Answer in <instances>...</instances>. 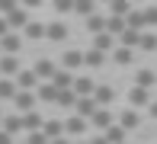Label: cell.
Listing matches in <instances>:
<instances>
[{"mask_svg": "<svg viewBox=\"0 0 157 144\" xmlns=\"http://www.w3.org/2000/svg\"><path fill=\"white\" fill-rule=\"evenodd\" d=\"M71 39V26L64 23V19H52V23H45V42H52V45H61V42Z\"/></svg>", "mask_w": 157, "mask_h": 144, "instance_id": "obj_1", "label": "cell"}, {"mask_svg": "<svg viewBox=\"0 0 157 144\" xmlns=\"http://www.w3.org/2000/svg\"><path fill=\"white\" fill-rule=\"evenodd\" d=\"M64 135L71 141H83V135H90V122L80 119V115H67L64 119Z\"/></svg>", "mask_w": 157, "mask_h": 144, "instance_id": "obj_2", "label": "cell"}, {"mask_svg": "<svg viewBox=\"0 0 157 144\" xmlns=\"http://www.w3.org/2000/svg\"><path fill=\"white\" fill-rule=\"evenodd\" d=\"M151 103H154V93H151V90H141V86L132 83V90H128V109L141 112V109H147Z\"/></svg>", "mask_w": 157, "mask_h": 144, "instance_id": "obj_3", "label": "cell"}, {"mask_svg": "<svg viewBox=\"0 0 157 144\" xmlns=\"http://www.w3.org/2000/svg\"><path fill=\"white\" fill-rule=\"evenodd\" d=\"M35 109H39V96L19 90L16 99H13V112H16V115H29V112H35Z\"/></svg>", "mask_w": 157, "mask_h": 144, "instance_id": "obj_4", "label": "cell"}, {"mask_svg": "<svg viewBox=\"0 0 157 144\" xmlns=\"http://www.w3.org/2000/svg\"><path fill=\"white\" fill-rule=\"evenodd\" d=\"M32 70L39 74V80H42V83H52V80H55V74H58V64H55L52 58H35Z\"/></svg>", "mask_w": 157, "mask_h": 144, "instance_id": "obj_5", "label": "cell"}, {"mask_svg": "<svg viewBox=\"0 0 157 144\" xmlns=\"http://www.w3.org/2000/svg\"><path fill=\"white\" fill-rule=\"evenodd\" d=\"M16 86H19L23 93H35V90L42 86V80H39V74H35L32 67H23V70L16 74Z\"/></svg>", "mask_w": 157, "mask_h": 144, "instance_id": "obj_6", "label": "cell"}, {"mask_svg": "<svg viewBox=\"0 0 157 144\" xmlns=\"http://www.w3.org/2000/svg\"><path fill=\"white\" fill-rule=\"evenodd\" d=\"M116 119H119V115L112 112V109H99L93 119H90V128H93L96 135H103L106 128H112V125H116Z\"/></svg>", "mask_w": 157, "mask_h": 144, "instance_id": "obj_7", "label": "cell"}, {"mask_svg": "<svg viewBox=\"0 0 157 144\" xmlns=\"http://www.w3.org/2000/svg\"><path fill=\"white\" fill-rule=\"evenodd\" d=\"M29 10H26V6H16V10L13 13H6V26H10V32H23L26 26H29Z\"/></svg>", "mask_w": 157, "mask_h": 144, "instance_id": "obj_8", "label": "cell"}, {"mask_svg": "<svg viewBox=\"0 0 157 144\" xmlns=\"http://www.w3.org/2000/svg\"><path fill=\"white\" fill-rule=\"evenodd\" d=\"M61 67L71 70V74H77V67H83V51L80 48H64L61 51Z\"/></svg>", "mask_w": 157, "mask_h": 144, "instance_id": "obj_9", "label": "cell"}, {"mask_svg": "<svg viewBox=\"0 0 157 144\" xmlns=\"http://www.w3.org/2000/svg\"><path fill=\"white\" fill-rule=\"evenodd\" d=\"M19 70H23V61H19L16 55H0V77H10V80H16Z\"/></svg>", "mask_w": 157, "mask_h": 144, "instance_id": "obj_10", "label": "cell"}, {"mask_svg": "<svg viewBox=\"0 0 157 144\" xmlns=\"http://www.w3.org/2000/svg\"><path fill=\"white\" fill-rule=\"evenodd\" d=\"M23 45H26L23 32H10V35H3V39H0V48H3V55H16V58H19Z\"/></svg>", "mask_w": 157, "mask_h": 144, "instance_id": "obj_11", "label": "cell"}, {"mask_svg": "<svg viewBox=\"0 0 157 144\" xmlns=\"http://www.w3.org/2000/svg\"><path fill=\"white\" fill-rule=\"evenodd\" d=\"M93 99H96V106H99V109H109V106H112V99H116V86H112V83H96Z\"/></svg>", "mask_w": 157, "mask_h": 144, "instance_id": "obj_12", "label": "cell"}, {"mask_svg": "<svg viewBox=\"0 0 157 144\" xmlns=\"http://www.w3.org/2000/svg\"><path fill=\"white\" fill-rule=\"evenodd\" d=\"M99 112V106H96V99L93 96H77V106H74V115H80V119H93V115Z\"/></svg>", "mask_w": 157, "mask_h": 144, "instance_id": "obj_13", "label": "cell"}, {"mask_svg": "<svg viewBox=\"0 0 157 144\" xmlns=\"http://www.w3.org/2000/svg\"><path fill=\"white\" fill-rule=\"evenodd\" d=\"M0 131H6L10 138L23 135V131H26V128H23V115H16V112H6V115H3V122H0Z\"/></svg>", "mask_w": 157, "mask_h": 144, "instance_id": "obj_14", "label": "cell"}, {"mask_svg": "<svg viewBox=\"0 0 157 144\" xmlns=\"http://www.w3.org/2000/svg\"><path fill=\"white\" fill-rule=\"evenodd\" d=\"M135 86H141V90H151V93H154L157 74H154L151 67H138V70H135Z\"/></svg>", "mask_w": 157, "mask_h": 144, "instance_id": "obj_15", "label": "cell"}, {"mask_svg": "<svg viewBox=\"0 0 157 144\" xmlns=\"http://www.w3.org/2000/svg\"><path fill=\"white\" fill-rule=\"evenodd\" d=\"M90 48H96V51H103V55H112L119 48V39H112L109 32H103V35H96V39L90 42Z\"/></svg>", "mask_w": 157, "mask_h": 144, "instance_id": "obj_16", "label": "cell"}, {"mask_svg": "<svg viewBox=\"0 0 157 144\" xmlns=\"http://www.w3.org/2000/svg\"><path fill=\"white\" fill-rule=\"evenodd\" d=\"M116 122L125 128V131H135V128L141 125V112H135V109H128V106H125V109L119 112V119H116Z\"/></svg>", "mask_w": 157, "mask_h": 144, "instance_id": "obj_17", "label": "cell"}, {"mask_svg": "<svg viewBox=\"0 0 157 144\" xmlns=\"http://www.w3.org/2000/svg\"><path fill=\"white\" fill-rule=\"evenodd\" d=\"M93 90H96V80L90 74H77V80H74V93L77 96H93Z\"/></svg>", "mask_w": 157, "mask_h": 144, "instance_id": "obj_18", "label": "cell"}, {"mask_svg": "<svg viewBox=\"0 0 157 144\" xmlns=\"http://www.w3.org/2000/svg\"><path fill=\"white\" fill-rule=\"evenodd\" d=\"M23 39H26V42H45V23L29 19V26L23 29Z\"/></svg>", "mask_w": 157, "mask_h": 144, "instance_id": "obj_19", "label": "cell"}, {"mask_svg": "<svg viewBox=\"0 0 157 144\" xmlns=\"http://www.w3.org/2000/svg\"><path fill=\"white\" fill-rule=\"evenodd\" d=\"M135 55H138V51H132V48H122V45H119L109 58H112V64H116V67H132V64H135Z\"/></svg>", "mask_w": 157, "mask_h": 144, "instance_id": "obj_20", "label": "cell"}, {"mask_svg": "<svg viewBox=\"0 0 157 144\" xmlns=\"http://www.w3.org/2000/svg\"><path fill=\"white\" fill-rule=\"evenodd\" d=\"M42 131H45V138H48V141H58V138H64V119H45Z\"/></svg>", "mask_w": 157, "mask_h": 144, "instance_id": "obj_21", "label": "cell"}, {"mask_svg": "<svg viewBox=\"0 0 157 144\" xmlns=\"http://www.w3.org/2000/svg\"><path fill=\"white\" fill-rule=\"evenodd\" d=\"M106 58H109V55L96 51V48H87V51H83V67H90V70H99V67L106 64Z\"/></svg>", "mask_w": 157, "mask_h": 144, "instance_id": "obj_22", "label": "cell"}, {"mask_svg": "<svg viewBox=\"0 0 157 144\" xmlns=\"http://www.w3.org/2000/svg\"><path fill=\"white\" fill-rule=\"evenodd\" d=\"M74 80H77V74H71V70H64V67H58V74H55V90H74Z\"/></svg>", "mask_w": 157, "mask_h": 144, "instance_id": "obj_23", "label": "cell"}, {"mask_svg": "<svg viewBox=\"0 0 157 144\" xmlns=\"http://www.w3.org/2000/svg\"><path fill=\"white\" fill-rule=\"evenodd\" d=\"M16 93H19L16 80H10V77H0V103H13V99H16Z\"/></svg>", "mask_w": 157, "mask_h": 144, "instance_id": "obj_24", "label": "cell"}, {"mask_svg": "<svg viewBox=\"0 0 157 144\" xmlns=\"http://www.w3.org/2000/svg\"><path fill=\"white\" fill-rule=\"evenodd\" d=\"M42 125H45V115H42L39 109H35V112H29V115H23V128H26V135L42 131Z\"/></svg>", "mask_w": 157, "mask_h": 144, "instance_id": "obj_25", "label": "cell"}, {"mask_svg": "<svg viewBox=\"0 0 157 144\" xmlns=\"http://www.w3.org/2000/svg\"><path fill=\"white\" fill-rule=\"evenodd\" d=\"M83 26H87V32L93 35V39H96V35H103V32H106V16H103V10H99L96 16L83 19Z\"/></svg>", "mask_w": 157, "mask_h": 144, "instance_id": "obj_26", "label": "cell"}, {"mask_svg": "<svg viewBox=\"0 0 157 144\" xmlns=\"http://www.w3.org/2000/svg\"><path fill=\"white\" fill-rule=\"evenodd\" d=\"M128 29H135V32H147V19H144V10H138V6H135L132 13H128Z\"/></svg>", "mask_w": 157, "mask_h": 144, "instance_id": "obj_27", "label": "cell"}, {"mask_svg": "<svg viewBox=\"0 0 157 144\" xmlns=\"http://www.w3.org/2000/svg\"><path fill=\"white\" fill-rule=\"evenodd\" d=\"M103 135H106V141H109V144H128V131L119 125V122H116L112 128H106Z\"/></svg>", "mask_w": 157, "mask_h": 144, "instance_id": "obj_28", "label": "cell"}, {"mask_svg": "<svg viewBox=\"0 0 157 144\" xmlns=\"http://www.w3.org/2000/svg\"><path fill=\"white\" fill-rule=\"evenodd\" d=\"M35 96H39V103H45V106L58 103V90H55V83H42L39 90H35Z\"/></svg>", "mask_w": 157, "mask_h": 144, "instance_id": "obj_29", "label": "cell"}, {"mask_svg": "<svg viewBox=\"0 0 157 144\" xmlns=\"http://www.w3.org/2000/svg\"><path fill=\"white\" fill-rule=\"evenodd\" d=\"M119 45H122V48H132V51H138V45H141V32L125 29V32L119 35Z\"/></svg>", "mask_w": 157, "mask_h": 144, "instance_id": "obj_30", "label": "cell"}, {"mask_svg": "<svg viewBox=\"0 0 157 144\" xmlns=\"http://www.w3.org/2000/svg\"><path fill=\"white\" fill-rule=\"evenodd\" d=\"M125 29H128V23H125L122 16H106V32H109L112 39H119Z\"/></svg>", "mask_w": 157, "mask_h": 144, "instance_id": "obj_31", "label": "cell"}, {"mask_svg": "<svg viewBox=\"0 0 157 144\" xmlns=\"http://www.w3.org/2000/svg\"><path fill=\"white\" fill-rule=\"evenodd\" d=\"M138 51H144V55L157 51V32H154V29H147V32H141V45H138Z\"/></svg>", "mask_w": 157, "mask_h": 144, "instance_id": "obj_32", "label": "cell"}, {"mask_svg": "<svg viewBox=\"0 0 157 144\" xmlns=\"http://www.w3.org/2000/svg\"><path fill=\"white\" fill-rule=\"evenodd\" d=\"M74 13H77V16H83V19H90V16H96V13H99V6L90 3V0H77V3H74Z\"/></svg>", "mask_w": 157, "mask_h": 144, "instance_id": "obj_33", "label": "cell"}, {"mask_svg": "<svg viewBox=\"0 0 157 144\" xmlns=\"http://www.w3.org/2000/svg\"><path fill=\"white\" fill-rule=\"evenodd\" d=\"M55 106H61V109L74 112V106H77V93H74V90H61V93H58V103H55Z\"/></svg>", "mask_w": 157, "mask_h": 144, "instance_id": "obj_34", "label": "cell"}, {"mask_svg": "<svg viewBox=\"0 0 157 144\" xmlns=\"http://www.w3.org/2000/svg\"><path fill=\"white\" fill-rule=\"evenodd\" d=\"M106 10H109V16H122V19H128V13H132L135 6H132V3H125V0H116V3H109Z\"/></svg>", "mask_w": 157, "mask_h": 144, "instance_id": "obj_35", "label": "cell"}, {"mask_svg": "<svg viewBox=\"0 0 157 144\" xmlns=\"http://www.w3.org/2000/svg\"><path fill=\"white\" fill-rule=\"evenodd\" d=\"M144 19H147V29H154V32H157V3L144 6Z\"/></svg>", "mask_w": 157, "mask_h": 144, "instance_id": "obj_36", "label": "cell"}, {"mask_svg": "<svg viewBox=\"0 0 157 144\" xmlns=\"http://www.w3.org/2000/svg\"><path fill=\"white\" fill-rule=\"evenodd\" d=\"M26 144H52L45 138V131H32V135H26Z\"/></svg>", "mask_w": 157, "mask_h": 144, "instance_id": "obj_37", "label": "cell"}, {"mask_svg": "<svg viewBox=\"0 0 157 144\" xmlns=\"http://www.w3.org/2000/svg\"><path fill=\"white\" fill-rule=\"evenodd\" d=\"M58 13H74V3H52Z\"/></svg>", "mask_w": 157, "mask_h": 144, "instance_id": "obj_38", "label": "cell"}, {"mask_svg": "<svg viewBox=\"0 0 157 144\" xmlns=\"http://www.w3.org/2000/svg\"><path fill=\"white\" fill-rule=\"evenodd\" d=\"M87 141H90V144H109V141H106V135H90Z\"/></svg>", "mask_w": 157, "mask_h": 144, "instance_id": "obj_39", "label": "cell"}, {"mask_svg": "<svg viewBox=\"0 0 157 144\" xmlns=\"http://www.w3.org/2000/svg\"><path fill=\"white\" fill-rule=\"evenodd\" d=\"M3 35H10V26H6V16H0V39Z\"/></svg>", "mask_w": 157, "mask_h": 144, "instance_id": "obj_40", "label": "cell"}, {"mask_svg": "<svg viewBox=\"0 0 157 144\" xmlns=\"http://www.w3.org/2000/svg\"><path fill=\"white\" fill-rule=\"evenodd\" d=\"M147 115H151V119L157 122V96H154V103H151V106H147Z\"/></svg>", "mask_w": 157, "mask_h": 144, "instance_id": "obj_41", "label": "cell"}, {"mask_svg": "<svg viewBox=\"0 0 157 144\" xmlns=\"http://www.w3.org/2000/svg\"><path fill=\"white\" fill-rule=\"evenodd\" d=\"M0 144H16V138H10L6 131H0Z\"/></svg>", "mask_w": 157, "mask_h": 144, "instance_id": "obj_42", "label": "cell"}, {"mask_svg": "<svg viewBox=\"0 0 157 144\" xmlns=\"http://www.w3.org/2000/svg\"><path fill=\"white\" fill-rule=\"evenodd\" d=\"M52 144H74V141H71L67 135H64V138H58V141H52Z\"/></svg>", "mask_w": 157, "mask_h": 144, "instance_id": "obj_43", "label": "cell"}, {"mask_svg": "<svg viewBox=\"0 0 157 144\" xmlns=\"http://www.w3.org/2000/svg\"><path fill=\"white\" fill-rule=\"evenodd\" d=\"M74 144H90V141H87V138H83V141H74Z\"/></svg>", "mask_w": 157, "mask_h": 144, "instance_id": "obj_44", "label": "cell"}, {"mask_svg": "<svg viewBox=\"0 0 157 144\" xmlns=\"http://www.w3.org/2000/svg\"><path fill=\"white\" fill-rule=\"evenodd\" d=\"M3 115H6V112H3V109H0V122H3Z\"/></svg>", "mask_w": 157, "mask_h": 144, "instance_id": "obj_45", "label": "cell"}, {"mask_svg": "<svg viewBox=\"0 0 157 144\" xmlns=\"http://www.w3.org/2000/svg\"><path fill=\"white\" fill-rule=\"evenodd\" d=\"M16 144H26V141H16Z\"/></svg>", "mask_w": 157, "mask_h": 144, "instance_id": "obj_46", "label": "cell"}, {"mask_svg": "<svg viewBox=\"0 0 157 144\" xmlns=\"http://www.w3.org/2000/svg\"><path fill=\"white\" fill-rule=\"evenodd\" d=\"M0 55H3V48H0Z\"/></svg>", "mask_w": 157, "mask_h": 144, "instance_id": "obj_47", "label": "cell"}]
</instances>
